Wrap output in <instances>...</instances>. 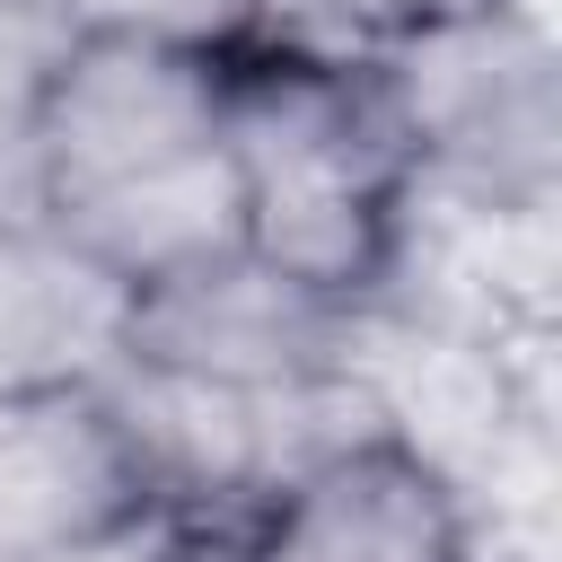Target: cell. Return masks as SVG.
<instances>
[{"label": "cell", "instance_id": "7a4b0ae2", "mask_svg": "<svg viewBox=\"0 0 562 562\" xmlns=\"http://www.w3.org/2000/svg\"><path fill=\"white\" fill-rule=\"evenodd\" d=\"M404 149V184L518 211L562 193V44L553 26L483 0L360 53Z\"/></svg>", "mask_w": 562, "mask_h": 562}, {"label": "cell", "instance_id": "52a82bcc", "mask_svg": "<svg viewBox=\"0 0 562 562\" xmlns=\"http://www.w3.org/2000/svg\"><path fill=\"white\" fill-rule=\"evenodd\" d=\"M44 228L132 299L149 281H176V272L211 263V255H237L246 246V184H237V158L211 140L193 158H167L149 176H123L105 193H79V202L44 211Z\"/></svg>", "mask_w": 562, "mask_h": 562}, {"label": "cell", "instance_id": "5b68a950", "mask_svg": "<svg viewBox=\"0 0 562 562\" xmlns=\"http://www.w3.org/2000/svg\"><path fill=\"white\" fill-rule=\"evenodd\" d=\"M149 509L105 386L0 395V562H79Z\"/></svg>", "mask_w": 562, "mask_h": 562}, {"label": "cell", "instance_id": "7c38bea8", "mask_svg": "<svg viewBox=\"0 0 562 562\" xmlns=\"http://www.w3.org/2000/svg\"><path fill=\"white\" fill-rule=\"evenodd\" d=\"M465 562H544V527H509V518H465Z\"/></svg>", "mask_w": 562, "mask_h": 562}, {"label": "cell", "instance_id": "8992f818", "mask_svg": "<svg viewBox=\"0 0 562 562\" xmlns=\"http://www.w3.org/2000/svg\"><path fill=\"white\" fill-rule=\"evenodd\" d=\"M237 562H465V501L395 430L307 465L237 544Z\"/></svg>", "mask_w": 562, "mask_h": 562}, {"label": "cell", "instance_id": "30bf717a", "mask_svg": "<svg viewBox=\"0 0 562 562\" xmlns=\"http://www.w3.org/2000/svg\"><path fill=\"white\" fill-rule=\"evenodd\" d=\"M61 44L35 0H0V220H35V97Z\"/></svg>", "mask_w": 562, "mask_h": 562}, {"label": "cell", "instance_id": "277c9868", "mask_svg": "<svg viewBox=\"0 0 562 562\" xmlns=\"http://www.w3.org/2000/svg\"><path fill=\"white\" fill-rule=\"evenodd\" d=\"M360 342H369V307L325 299L237 246V255H211L176 281L132 290L114 360L211 378V386H290V378L360 369Z\"/></svg>", "mask_w": 562, "mask_h": 562}, {"label": "cell", "instance_id": "ba28073f", "mask_svg": "<svg viewBox=\"0 0 562 562\" xmlns=\"http://www.w3.org/2000/svg\"><path fill=\"white\" fill-rule=\"evenodd\" d=\"M123 351V290L44 220H0V395L88 386Z\"/></svg>", "mask_w": 562, "mask_h": 562}, {"label": "cell", "instance_id": "3957f363", "mask_svg": "<svg viewBox=\"0 0 562 562\" xmlns=\"http://www.w3.org/2000/svg\"><path fill=\"white\" fill-rule=\"evenodd\" d=\"M220 140V61L132 35H70L35 97V220Z\"/></svg>", "mask_w": 562, "mask_h": 562}, {"label": "cell", "instance_id": "9c48e42d", "mask_svg": "<svg viewBox=\"0 0 562 562\" xmlns=\"http://www.w3.org/2000/svg\"><path fill=\"white\" fill-rule=\"evenodd\" d=\"M61 35H132V44H176V53H237L263 35L272 0H35Z\"/></svg>", "mask_w": 562, "mask_h": 562}, {"label": "cell", "instance_id": "8fae6325", "mask_svg": "<svg viewBox=\"0 0 562 562\" xmlns=\"http://www.w3.org/2000/svg\"><path fill=\"white\" fill-rule=\"evenodd\" d=\"M457 9H483V0H272L263 35H290L316 53H369V44L430 26V18H457Z\"/></svg>", "mask_w": 562, "mask_h": 562}, {"label": "cell", "instance_id": "6da1fadb", "mask_svg": "<svg viewBox=\"0 0 562 562\" xmlns=\"http://www.w3.org/2000/svg\"><path fill=\"white\" fill-rule=\"evenodd\" d=\"M220 149L246 184V255L369 307L404 193V149L386 132L369 61L290 35L220 53Z\"/></svg>", "mask_w": 562, "mask_h": 562}]
</instances>
